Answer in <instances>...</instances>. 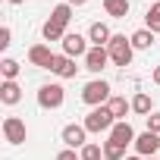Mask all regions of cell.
Segmentation results:
<instances>
[{"label":"cell","instance_id":"1","mask_svg":"<svg viewBox=\"0 0 160 160\" xmlns=\"http://www.w3.org/2000/svg\"><path fill=\"white\" fill-rule=\"evenodd\" d=\"M88 132H94V135H101V132H110L113 126H116V116L110 113V107L104 104V107H94L88 116H85V122H82Z\"/></svg>","mask_w":160,"mask_h":160},{"label":"cell","instance_id":"2","mask_svg":"<svg viewBox=\"0 0 160 160\" xmlns=\"http://www.w3.org/2000/svg\"><path fill=\"white\" fill-rule=\"evenodd\" d=\"M132 41L126 38V35H113L110 38V44H107V53H110V63L113 66H129L132 63Z\"/></svg>","mask_w":160,"mask_h":160},{"label":"cell","instance_id":"3","mask_svg":"<svg viewBox=\"0 0 160 160\" xmlns=\"http://www.w3.org/2000/svg\"><path fill=\"white\" fill-rule=\"evenodd\" d=\"M82 101L94 110V107H104L107 101H110V85L104 82V78H94V82H88L85 88H82Z\"/></svg>","mask_w":160,"mask_h":160},{"label":"cell","instance_id":"4","mask_svg":"<svg viewBox=\"0 0 160 160\" xmlns=\"http://www.w3.org/2000/svg\"><path fill=\"white\" fill-rule=\"evenodd\" d=\"M63 101H66V91H63L60 82H50V85L38 88V107L41 110H57V107H63Z\"/></svg>","mask_w":160,"mask_h":160},{"label":"cell","instance_id":"5","mask_svg":"<svg viewBox=\"0 0 160 160\" xmlns=\"http://www.w3.org/2000/svg\"><path fill=\"white\" fill-rule=\"evenodd\" d=\"M60 138H63V144L72 148V151H75V148H85V144H88V129H85V126L69 122V126L60 132Z\"/></svg>","mask_w":160,"mask_h":160},{"label":"cell","instance_id":"6","mask_svg":"<svg viewBox=\"0 0 160 160\" xmlns=\"http://www.w3.org/2000/svg\"><path fill=\"white\" fill-rule=\"evenodd\" d=\"M25 135H28V132H25V122H22L19 116H7V119H3V138H7L10 144H22Z\"/></svg>","mask_w":160,"mask_h":160},{"label":"cell","instance_id":"7","mask_svg":"<svg viewBox=\"0 0 160 160\" xmlns=\"http://www.w3.org/2000/svg\"><path fill=\"white\" fill-rule=\"evenodd\" d=\"M135 151H138V157H154L157 151H160V135H154V132H141L138 138H135Z\"/></svg>","mask_w":160,"mask_h":160},{"label":"cell","instance_id":"8","mask_svg":"<svg viewBox=\"0 0 160 160\" xmlns=\"http://www.w3.org/2000/svg\"><path fill=\"white\" fill-rule=\"evenodd\" d=\"M88 50H91V47L85 44V38L78 35V32H69V35L63 38V53H66V57H72V60H75V57H85Z\"/></svg>","mask_w":160,"mask_h":160},{"label":"cell","instance_id":"9","mask_svg":"<svg viewBox=\"0 0 160 160\" xmlns=\"http://www.w3.org/2000/svg\"><path fill=\"white\" fill-rule=\"evenodd\" d=\"M53 57H57V53H53L47 44H35V47L28 50V63L38 66V69H50V66H53Z\"/></svg>","mask_w":160,"mask_h":160},{"label":"cell","instance_id":"10","mask_svg":"<svg viewBox=\"0 0 160 160\" xmlns=\"http://www.w3.org/2000/svg\"><path fill=\"white\" fill-rule=\"evenodd\" d=\"M107 63H110L107 47H91V50L85 53V69H88V72H101V69H107Z\"/></svg>","mask_w":160,"mask_h":160},{"label":"cell","instance_id":"11","mask_svg":"<svg viewBox=\"0 0 160 160\" xmlns=\"http://www.w3.org/2000/svg\"><path fill=\"white\" fill-rule=\"evenodd\" d=\"M50 72H53V75H60V78H75L78 66H75V60H72V57H66V53H57V57H53V66H50Z\"/></svg>","mask_w":160,"mask_h":160},{"label":"cell","instance_id":"12","mask_svg":"<svg viewBox=\"0 0 160 160\" xmlns=\"http://www.w3.org/2000/svg\"><path fill=\"white\" fill-rule=\"evenodd\" d=\"M135 138H138V135H135V129H132L126 119L110 129V141H116V144H122V148H126V144H135Z\"/></svg>","mask_w":160,"mask_h":160},{"label":"cell","instance_id":"13","mask_svg":"<svg viewBox=\"0 0 160 160\" xmlns=\"http://www.w3.org/2000/svg\"><path fill=\"white\" fill-rule=\"evenodd\" d=\"M110 38H113V32H110L104 22H91V28H88V41H91L94 47H107Z\"/></svg>","mask_w":160,"mask_h":160},{"label":"cell","instance_id":"14","mask_svg":"<svg viewBox=\"0 0 160 160\" xmlns=\"http://www.w3.org/2000/svg\"><path fill=\"white\" fill-rule=\"evenodd\" d=\"M0 101H3L7 107L19 104V101H22V88H19L16 82H3V85H0Z\"/></svg>","mask_w":160,"mask_h":160},{"label":"cell","instance_id":"15","mask_svg":"<svg viewBox=\"0 0 160 160\" xmlns=\"http://www.w3.org/2000/svg\"><path fill=\"white\" fill-rule=\"evenodd\" d=\"M104 10H107V16H113V19H126L129 16V0H104Z\"/></svg>","mask_w":160,"mask_h":160},{"label":"cell","instance_id":"16","mask_svg":"<svg viewBox=\"0 0 160 160\" xmlns=\"http://www.w3.org/2000/svg\"><path fill=\"white\" fill-rule=\"evenodd\" d=\"M41 35H44V41H63V38H66V25H60V22L47 19V22H44V28H41Z\"/></svg>","mask_w":160,"mask_h":160},{"label":"cell","instance_id":"17","mask_svg":"<svg viewBox=\"0 0 160 160\" xmlns=\"http://www.w3.org/2000/svg\"><path fill=\"white\" fill-rule=\"evenodd\" d=\"M107 107H110V113L116 116V122H122V119H126V113L132 110V101H126V98H110V101H107Z\"/></svg>","mask_w":160,"mask_h":160},{"label":"cell","instance_id":"18","mask_svg":"<svg viewBox=\"0 0 160 160\" xmlns=\"http://www.w3.org/2000/svg\"><path fill=\"white\" fill-rule=\"evenodd\" d=\"M129 41H132V47H135V50H148V47L154 44V32H151V28H138Z\"/></svg>","mask_w":160,"mask_h":160},{"label":"cell","instance_id":"19","mask_svg":"<svg viewBox=\"0 0 160 160\" xmlns=\"http://www.w3.org/2000/svg\"><path fill=\"white\" fill-rule=\"evenodd\" d=\"M132 113H138V116H151V98H148L144 91H138V94L132 98Z\"/></svg>","mask_w":160,"mask_h":160},{"label":"cell","instance_id":"20","mask_svg":"<svg viewBox=\"0 0 160 160\" xmlns=\"http://www.w3.org/2000/svg\"><path fill=\"white\" fill-rule=\"evenodd\" d=\"M104 160H126V148L107 138V141H104Z\"/></svg>","mask_w":160,"mask_h":160},{"label":"cell","instance_id":"21","mask_svg":"<svg viewBox=\"0 0 160 160\" xmlns=\"http://www.w3.org/2000/svg\"><path fill=\"white\" fill-rule=\"evenodd\" d=\"M144 22H148V28L157 35L160 32V0H157V3H151V10L144 13Z\"/></svg>","mask_w":160,"mask_h":160},{"label":"cell","instance_id":"22","mask_svg":"<svg viewBox=\"0 0 160 160\" xmlns=\"http://www.w3.org/2000/svg\"><path fill=\"white\" fill-rule=\"evenodd\" d=\"M50 19H53V22H60V25H69V19H72V7H69V3H60V7H53Z\"/></svg>","mask_w":160,"mask_h":160},{"label":"cell","instance_id":"23","mask_svg":"<svg viewBox=\"0 0 160 160\" xmlns=\"http://www.w3.org/2000/svg\"><path fill=\"white\" fill-rule=\"evenodd\" d=\"M0 72H3V82H16L19 63H16V60H3V63H0Z\"/></svg>","mask_w":160,"mask_h":160},{"label":"cell","instance_id":"24","mask_svg":"<svg viewBox=\"0 0 160 160\" xmlns=\"http://www.w3.org/2000/svg\"><path fill=\"white\" fill-rule=\"evenodd\" d=\"M101 157H104V148H101V144H91V141H88V144L82 148V160H101Z\"/></svg>","mask_w":160,"mask_h":160},{"label":"cell","instance_id":"25","mask_svg":"<svg viewBox=\"0 0 160 160\" xmlns=\"http://www.w3.org/2000/svg\"><path fill=\"white\" fill-rule=\"evenodd\" d=\"M148 132L160 135V113H151V116H148Z\"/></svg>","mask_w":160,"mask_h":160},{"label":"cell","instance_id":"26","mask_svg":"<svg viewBox=\"0 0 160 160\" xmlns=\"http://www.w3.org/2000/svg\"><path fill=\"white\" fill-rule=\"evenodd\" d=\"M13 44V32H10V25H3L0 28V47H10Z\"/></svg>","mask_w":160,"mask_h":160},{"label":"cell","instance_id":"27","mask_svg":"<svg viewBox=\"0 0 160 160\" xmlns=\"http://www.w3.org/2000/svg\"><path fill=\"white\" fill-rule=\"evenodd\" d=\"M57 160H82V154H75L72 148H66V151H60V154H57Z\"/></svg>","mask_w":160,"mask_h":160},{"label":"cell","instance_id":"28","mask_svg":"<svg viewBox=\"0 0 160 160\" xmlns=\"http://www.w3.org/2000/svg\"><path fill=\"white\" fill-rule=\"evenodd\" d=\"M66 3H69V7H85L88 0H66Z\"/></svg>","mask_w":160,"mask_h":160},{"label":"cell","instance_id":"29","mask_svg":"<svg viewBox=\"0 0 160 160\" xmlns=\"http://www.w3.org/2000/svg\"><path fill=\"white\" fill-rule=\"evenodd\" d=\"M154 85H160V66L154 69Z\"/></svg>","mask_w":160,"mask_h":160},{"label":"cell","instance_id":"30","mask_svg":"<svg viewBox=\"0 0 160 160\" xmlns=\"http://www.w3.org/2000/svg\"><path fill=\"white\" fill-rule=\"evenodd\" d=\"M7 3H13V7H19V3H25V0H7Z\"/></svg>","mask_w":160,"mask_h":160},{"label":"cell","instance_id":"31","mask_svg":"<svg viewBox=\"0 0 160 160\" xmlns=\"http://www.w3.org/2000/svg\"><path fill=\"white\" fill-rule=\"evenodd\" d=\"M126 160H144V157H138V154H135V157H126Z\"/></svg>","mask_w":160,"mask_h":160},{"label":"cell","instance_id":"32","mask_svg":"<svg viewBox=\"0 0 160 160\" xmlns=\"http://www.w3.org/2000/svg\"><path fill=\"white\" fill-rule=\"evenodd\" d=\"M148 160H154V157H148Z\"/></svg>","mask_w":160,"mask_h":160},{"label":"cell","instance_id":"33","mask_svg":"<svg viewBox=\"0 0 160 160\" xmlns=\"http://www.w3.org/2000/svg\"><path fill=\"white\" fill-rule=\"evenodd\" d=\"M154 3H157V0H154Z\"/></svg>","mask_w":160,"mask_h":160}]
</instances>
